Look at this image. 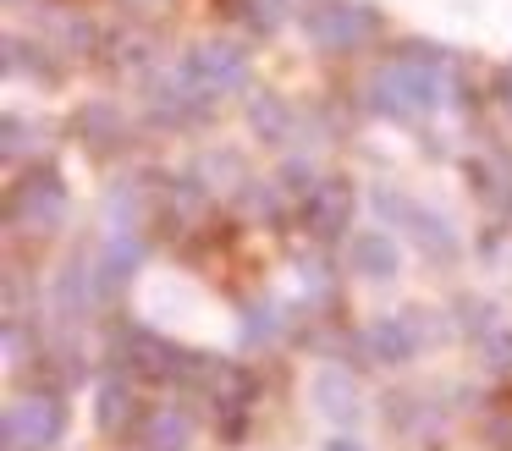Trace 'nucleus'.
Wrapping results in <instances>:
<instances>
[{
    "label": "nucleus",
    "instance_id": "obj_1",
    "mask_svg": "<svg viewBox=\"0 0 512 451\" xmlns=\"http://www.w3.org/2000/svg\"><path fill=\"white\" fill-rule=\"evenodd\" d=\"M452 99V66L430 50V44H408L386 72L369 83V105L386 116H424V110Z\"/></svg>",
    "mask_w": 512,
    "mask_h": 451
},
{
    "label": "nucleus",
    "instance_id": "obj_2",
    "mask_svg": "<svg viewBox=\"0 0 512 451\" xmlns=\"http://www.w3.org/2000/svg\"><path fill=\"white\" fill-rule=\"evenodd\" d=\"M303 33H309L314 50H358L380 33V17L364 0H320V6L303 11Z\"/></svg>",
    "mask_w": 512,
    "mask_h": 451
},
{
    "label": "nucleus",
    "instance_id": "obj_3",
    "mask_svg": "<svg viewBox=\"0 0 512 451\" xmlns=\"http://www.w3.org/2000/svg\"><path fill=\"white\" fill-rule=\"evenodd\" d=\"M67 429V407L56 396L34 391L6 407V451H50Z\"/></svg>",
    "mask_w": 512,
    "mask_h": 451
},
{
    "label": "nucleus",
    "instance_id": "obj_4",
    "mask_svg": "<svg viewBox=\"0 0 512 451\" xmlns=\"http://www.w3.org/2000/svg\"><path fill=\"white\" fill-rule=\"evenodd\" d=\"M182 77H188L199 94H232V88L248 83V50L232 39H204L188 50V61H182Z\"/></svg>",
    "mask_w": 512,
    "mask_h": 451
},
{
    "label": "nucleus",
    "instance_id": "obj_5",
    "mask_svg": "<svg viewBox=\"0 0 512 451\" xmlns=\"http://www.w3.org/2000/svg\"><path fill=\"white\" fill-rule=\"evenodd\" d=\"M61 215H67V187H61L50 171L23 176V182H17V193H12V226H23V231H56Z\"/></svg>",
    "mask_w": 512,
    "mask_h": 451
},
{
    "label": "nucleus",
    "instance_id": "obj_6",
    "mask_svg": "<svg viewBox=\"0 0 512 451\" xmlns=\"http://www.w3.org/2000/svg\"><path fill=\"white\" fill-rule=\"evenodd\" d=\"M347 264H353L364 281H391V275L402 270V253H397V242H391V231L369 226L347 242Z\"/></svg>",
    "mask_w": 512,
    "mask_h": 451
},
{
    "label": "nucleus",
    "instance_id": "obj_7",
    "mask_svg": "<svg viewBox=\"0 0 512 451\" xmlns=\"http://www.w3.org/2000/svg\"><path fill=\"white\" fill-rule=\"evenodd\" d=\"M309 396H314V407H320V413L331 418V424H353V418H358V385H353V374L336 369V363L314 369Z\"/></svg>",
    "mask_w": 512,
    "mask_h": 451
},
{
    "label": "nucleus",
    "instance_id": "obj_8",
    "mask_svg": "<svg viewBox=\"0 0 512 451\" xmlns=\"http://www.w3.org/2000/svg\"><path fill=\"white\" fill-rule=\"evenodd\" d=\"M364 347L375 363H408L413 352H419V325H413L408 314H386L364 330Z\"/></svg>",
    "mask_w": 512,
    "mask_h": 451
},
{
    "label": "nucleus",
    "instance_id": "obj_9",
    "mask_svg": "<svg viewBox=\"0 0 512 451\" xmlns=\"http://www.w3.org/2000/svg\"><path fill=\"white\" fill-rule=\"evenodd\" d=\"M303 215H309V226L320 231V237L347 231V215H353V187H347V182H320V187H314V198L303 204Z\"/></svg>",
    "mask_w": 512,
    "mask_h": 451
},
{
    "label": "nucleus",
    "instance_id": "obj_10",
    "mask_svg": "<svg viewBox=\"0 0 512 451\" xmlns=\"http://www.w3.org/2000/svg\"><path fill=\"white\" fill-rule=\"evenodd\" d=\"M100 270H89V264H67L61 270V281H56V314H67V319H83L94 303H100Z\"/></svg>",
    "mask_w": 512,
    "mask_h": 451
},
{
    "label": "nucleus",
    "instance_id": "obj_11",
    "mask_svg": "<svg viewBox=\"0 0 512 451\" xmlns=\"http://www.w3.org/2000/svg\"><path fill=\"white\" fill-rule=\"evenodd\" d=\"M138 259H144V242H138L133 231H111V242H105V253H100V292L133 281Z\"/></svg>",
    "mask_w": 512,
    "mask_h": 451
},
{
    "label": "nucleus",
    "instance_id": "obj_12",
    "mask_svg": "<svg viewBox=\"0 0 512 451\" xmlns=\"http://www.w3.org/2000/svg\"><path fill=\"white\" fill-rule=\"evenodd\" d=\"M122 110L116 105H105V99H94V105H83L78 110V138L89 143L94 154H105V149H116V143H122Z\"/></svg>",
    "mask_w": 512,
    "mask_h": 451
},
{
    "label": "nucleus",
    "instance_id": "obj_13",
    "mask_svg": "<svg viewBox=\"0 0 512 451\" xmlns=\"http://www.w3.org/2000/svg\"><path fill=\"white\" fill-rule=\"evenodd\" d=\"M248 132L259 143H287L292 138V110L276 94H254L248 99Z\"/></svg>",
    "mask_w": 512,
    "mask_h": 451
},
{
    "label": "nucleus",
    "instance_id": "obj_14",
    "mask_svg": "<svg viewBox=\"0 0 512 451\" xmlns=\"http://www.w3.org/2000/svg\"><path fill=\"white\" fill-rule=\"evenodd\" d=\"M408 231H413V242H419L424 253H435V259H452L457 253L452 226H446L441 215H430V209H419V204H413V215H408Z\"/></svg>",
    "mask_w": 512,
    "mask_h": 451
},
{
    "label": "nucleus",
    "instance_id": "obj_15",
    "mask_svg": "<svg viewBox=\"0 0 512 451\" xmlns=\"http://www.w3.org/2000/svg\"><path fill=\"white\" fill-rule=\"evenodd\" d=\"M144 446L149 451H188L193 446V418L188 413H155L149 418V435H144Z\"/></svg>",
    "mask_w": 512,
    "mask_h": 451
},
{
    "label": "nucleus",
    "instance_id": "obj_16",
    "mask_svg": "<svg viewBox=\"0 0 512 451\" xmlns=\"http://www.w3.org/2000/svg\"><path fill=\"white\" fill-rule=\"evenodd\" d=\"M94 418H100V429H122L133 418V391L122 380H105L100 396H94Z\"/></svg>",
    "mask_w": 512,
    "mask_h": 451
},
{
    "label": "nucleus",
    "instance_id": "obj_17",
    "mask_svg": "<svg viewBox=\"0 0 512 451\" xmlns=\"http://www.w3.org/2000/svg\"><path fill=\"white\" fill-rule=\"evenodd\" d=\"M369 209H375V220H380V226H408L413 198H402L397 187H375V193H369Z\"/></svg>",
    "mask_w": 512,
    "mask_h": 451
},
{
    "label": "nucleus",
    "instance_id": "obj_18",
    "mask_svg": "<svg viewBox=\"0 0 512 451\" xmlns=\"http://www.w3.org/2000/svg\"><path fill=\"white\" fill-rule=\"evenodd\" d=\"M485 363L496 374H512V330H496V336H485Z\"/></svg>",
    "mask_w": 512,
    "mask_h": 451
},
{
    "label": "nucleus",
    "instance_id": "obj_19",
    "mask_svg": "<svg viewBox=\"0 0 512 451\" xmlns=\"http://www.w3.org/2000/svg\"><path fill=\"white\" fill-rule=\"evenodd\" d=\"M243 22H254V28H276L281 0H243Z\"/></svg>",
    "mask_w": 512,
    "mask_h": 451
},
{
    "label": "nucleus",
    "instance_id": "obj_20",
    "mask_svg": "<svg viewBox=\"0 0 512 451\" xmlns=\"http://www.w3.org/2000/svg\"><path fill=\"white\" fill-rule=\"evenodd\" d=\"M28 143H34V127H28L23 116H6V160H17Z\"/></svg>",
    "mask_w": 512,
    "mask_h": 451
},
{
    "label": "nucleus",
    "instance_id": "obj_21",
    "mask_svg": "<svg viewBox=\"0 0 512 451\" xmlns=\"http://www.w3.org/2000/svg\"><path fill=\"white\" fill-rule=\"evenodd\" d=\"M248 336H276V308H270V303L254 308V319H248Z\"/></svg>",
    "mask_w": 512,
    "mask_h": 451
},
{
    "label": "nucleus",
    "instance_id": "obj_22",
    "mask_svg": "<svg viewBox=\"0 0 512 451\" xmlns=\"http://www.w3.org/2000/svg\"><path fill=\"white\" fill-rule=\"evenodd\" d=\"M325 451H364V446H358V440H347V435H342V440H331V446H325Z\"/></svg>",
    "mask_w": 512,
    "mask_h": 451
},
{
    "label": "nucleus",
    "instance_id": "obj_23",
    "mask_svg": "<svg viewBox=\"0 0 512 451\" xmlns=\"http://www.w3.org/2000/svg\"><path fill=\"white\" fill-rule=\"evenodd\" d=\"M12 6H23V0H12Z\"/></svg>",
    "mask_w": 512,
    "mask_h": 451
}]
</instances>
